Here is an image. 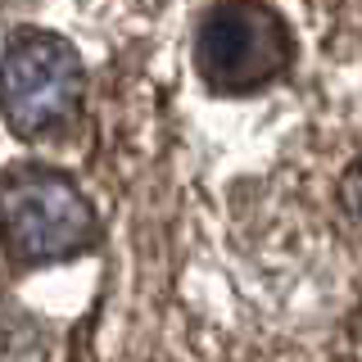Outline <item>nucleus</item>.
Listing matches in <instances>:
<instances>
[{"label":"nucleus","mask_w":362,"mask_h":362,"mask_svg":"<svg viewBox=\"0 0 362 362\" xmlns=\"http://www.w3.org/2000/svg\"><path fill=\"white\" fill-rule=\"evenodd\" d=\"M0 235L18 263H59L95 245V209L54 168H9L0 177Z\"/></svg>","instance_id":"1"},{"label":"nucleus","mask_w":362,"mask_h":362,"mask_svg":"<svg viewBox=\"0 0 362 362\" xmlns=\"http://www.w3.org/2000/svg\"><path fill=\"white\" fill-rule=\"evenodd\" d=\"M82 100V59L54 32H14L0 59V113L18 136L64 127Z\"/></svg>","instance_id":"2"},{"label":"nucleus","mask_w":362,"mask_h":362,"mask_svg":"<svg viewBox=\"0 0 362 362\" xmlns=\"http://www.w3.org/2000/svg\"><path fill=\"white\" fill-rule=\"evenodd\" d=\"M294 59L290 28L254 0H226L213 5L199 23L195 64L213 90H258L281 77Z\"/></svg>","instance_id":"3"},{"label":"nucleus","mask_w":362,"mask_h":362,"mask_svg":"<svg viewBox=\"0 0 362 362\" xmlns=\"http://www.w3.org/2000/svg\"><path fill=\"white\" fill-rule=\"evenodd\" d=\"M344 209L354 213V218L362 222V163L354 168V173L344 177Z\"/></svg>","instance_id":"4"}]
</instances>
